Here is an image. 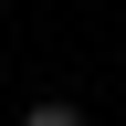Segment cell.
<instances>
[{
    "mask_svg": "<svg viewBox=\"0 0 126 126\" xmlns=\"http://www.w3.org/2000/svg\"><path fill=\"white\" fill-rule=\"evenodd\" d=\"M21 126H84V105H32Z\"/></svg>",
    "mask_w": 126,
    "mask_h": 126,
    "instance_id": "obj_1",
    "label": "cell"
}]
</instances>
